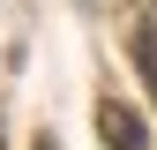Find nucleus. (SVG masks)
<instances>
[{"label":"nucleus","mask_w":157,"mask_h":150,"mask_svg":"<svg viewBox=\"0 0 157 150\" xmlns=\"http://www.w3.org/2000/svg\"><path fill=\"white\" fill-rule=\"evenodd\" d=\"M97 135H105V150H150L142 112H135V105H120V98H105V105H97Z\"/></svg>","instance_id":"obj_1"},{"label":"nucleus","mask_w":157,"mask_h":150,"mask_svg":"<svg viewBox=\"0 0 157 150\" xmlns=\"http://www.w3.org/2000/svg\"><path fill=\"white\" fill-rule=\"evenodd\" d=\"M135 60H142V75H150V90H157V38H142V45H135Z\"/></svg>","instance_id":"obj_2"},{"label":"nucleus","mask_w":157,"mask_h":150,"mask_svg":"<svg viewBox=\"0 0 157 150\" xmlns=\"http://www.w3.org/2000/svg\"><path fill=\"white\" fill-rule=\"evenodd\" d=\"M37 150H60V143H52V135H45V143H37Z\"/></svg>","instance_id":"obj_3"}]
</instances>
